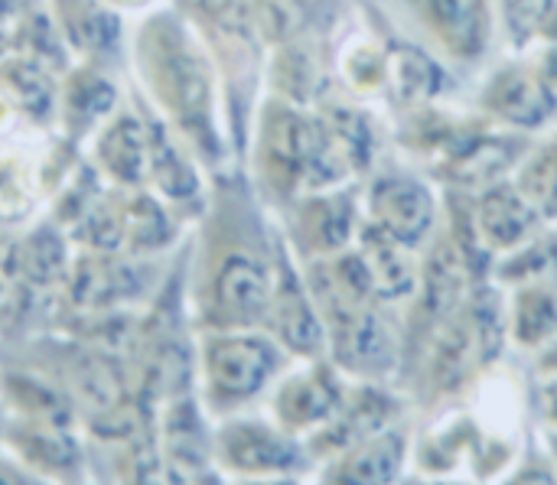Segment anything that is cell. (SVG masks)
<instances>
[{
    "mask_svg": "<svg viewBox=\"0 0 557 485\" xmlns=\"http://www.w3.org/2000/svg\"><path fill=\"white\" fill-rule=\"evenodd\" d=\"M499 13L512 46L557 42V0H499Z\"/></svg>",
    "mask_w": 557,
    "mask_h": 485,
    "instance_id": "19",
    "label": "cell"
},
{
    "mask_svg": "<svg viewBox=\"0 0 557 485\" xmlns=\"http://www.w3.org/2000/svg\"><path fill=\"white\" fill-rule=\"evenodd\" d=\"M476 238L499 251L522 248L539 225V209L516 183H493L473 202Z\"/></svg>",
    "mask_w": 557,
    "mask_h": 485,
    "instance_id": "14",
    "label": "cell"
},
{
    "mask_svg": "<svg viewBox=\"0 0 557 485\" xmlns=\"http://www.w3.org/2000/svg\"><path fill=\"white\" fill-rule=\"evenodd\" d=\"M405 460V437L385 434L359 444L339 467V485H388Z\"/></svg>",
    "mask_w": 557,
    "mask_h": 485,
    "instance_id": "18",
    "label": "cell"
},
{
    "mask_svg": "<svg viewBox=\"0 0 557 485\" xmlns=\"http://www.w3.org/2000/svg\"><path fill=\"white\" fill-rule=\"evenodd\" d=\"M516 339L522 346H557V290L525 287L516 300Z\"/></svg>",
    "mask_w": 557,
    "mask_h": 485,
    "instance_id": "20",
    "label": "cell"
},
{
    "mask_svg": "<svg viewBox=\"0 0 557 485\" xmlns=\"http://www.w3.org/2000/svg\"><path fill=\"white\" fill-rule=\"evenodd\" d=\"M408 7L447 55L460 62L486 55L493 39V0H411Z\"/></svg>",
    "mask_w": 557,
    "mask_h": 485,
    "instance_id": "13",
    "label": "cell"
},
{
    "mask_svg": "<svg viewBox=\"0 0 557 485\" xmlns=\"http://www.w3.org/2000/svg\"><path fill=\"white\" fill-rule=\"evenodd\" d=\"M352 209H356L352 196L330 192V189H320L300 202L297 232H300V241L310 248V254L330 258V254H339L346 248V241H352V235H356Z\"/></svg>",
    "mask_w": 557,
    "mask_h": 485,
    "instance_id": "16",
    "label": "cell"
},
{
    "mask_svg": "<svg viewBox=\"0 0 557 485\" xmlns=\"http://www.w3.org/2000/svg\"><path fill=\"white\" fill-rule=\"evenodd\" d=\"M268 336L287 349L297 352L304 359H313L323 352L326 346V326L323 316L307 290V284L297 281V274L287 268L284 258H277V271H274V290H271V307L264 316Z\"/></svg>",
    "mask_w": 557,
    "mask_h": 485,
    "instance_id": "12",
    "label": "cell"
},
{
    "mask_svg": "<svg viewBox=\"0 0 557 485\" xmlns=\"http://www.w3.org/2000/svg\"><path fill=\"white\" fill-rule=\"evenodd\" d=\"M317 144V117H307L290 101H268L258 121L255 137V163L261 170V183L277 196H294L307 189V173Z\"/></svg>",
    "mask_w": 557,
    "mask_h": 485,
    "instance_id": "5",
    "label": "cell"
},
{
    "mask_svg": "<svg viewBox=\"0 0 557 485\" xmlns=\"http://www.w3.org/2000/svg\"><path fill=\"white\" fill-rule=\"evenodd\" d=\"M255 20L261 36L290 42L307 20V0H255Z\"/></svg>",
    "mask_w": 557,
    "mask_h": 485,
    "instance_id": "24",
    "label": "cell"
},
{
    "mask_svg": "<svg viewBox=\"0 0 557 485\" xmlns=\"http://www.w3.org/2000/svg\"><path fill=\"white\" fill-rule=\"evenodd\" d=\"M552 408H555V414H557V388H555V395H552Z\"/></svg>",
    "mask_w": 557,
    "mask_h": 485,
    "instance_id": "28",
    "label": "cell"
},
{
    "mask_svg": "<svg viewBox=\"0 0 557 485\" xmlns=\"http://www.w3.org/2000/svg\"><path fill=\"white\" fill-rule=\"evenodd\" d=\"M78 147L20 114L0 95V228L39 219L78 166Z\"/></svg>",
    "mask_w": 557,
    "mask_h": 485,
    "instance_id": "2",
    "label": "cell"
},
{
    "mask_svg": "<svg viewBox=\"0 0 557 485\" xmlns=\"http://www.w3.org/2000/svg\"><path fill=\"white\" fill-rule=\"evenodd\" d=\"M238 485H294V483H287V480H281V476H261V480H242Z\"/></svg>",
    "mask_w": 557,
    "mask_h": 485,
    "instance_id": "26",
    "label": "cell"
},
{
    "mask_svg": "<svg viewBox=\"0 0 557 485\" xmlns=\"http://www.w3.org/2000/svg\"><path fill=\"white\" fill-rule=\"evenodd\" d=\"M339 408V388L330 372L313 369L304 375H290L274 391V421L284 431H307L326 424Z\"/></svg>",
    "mask_w": 557,
    "mask_h": 485,
    "instance_id": "15",
    "label": "cell"
},
{
    "mask_svg": "<svg viewBox=\"0 0 557 485\" xmlns=\"http://www.w3.org/2000/svg\"><path fill=\"white\" fill-rule=\"evenodd\" d=\"M437 219V199L428 183L405 173H382L369 186V222L395 241L418 248Z\"/></svg>",
    "mask_w": 557,
    "mask_h": 485,
    "instance_id": "11",
    "label": "cell"
},
{
    "mask_svg": "<svg viewBox=\"0 0 557 485\" xmlns=\"http://www.w3.org/2000/svg\"><path fill=\"white\" fill-rule=\"evenodd\" d=\"M516 485H555V483H552L548 476H542V473H539V476H525L522 483H516Z\"/></svg>",
    "mask_w": 557,
    "mask_h": 485,
    "instance_id": "27",
    "label": "cell"
},
{
    "mask_svg": "<svg viewBox=\"0 0 557 485\" xmlns=\"http://www.w3.org/2000/svg\"><path fill=\"white\" fill-rule=\"evenodd\" d=\"M362 261L369 268L372 287L379 300H398L408 297L418 287V268L411 261V248L375 228L372 222L362 228Z\"/></svg>",
    "mask_w": 557,
    "mask_h": 485,
    "instance_id": "17",
    "label": "cell"
},
{
    "mask_svg": "<svg viewBox=\"0 0 557 485\" xmlns=\"http://www.w3.org/2000/svg\"><path fill=\"white\" fill-rule=\"evenodd\" d=\"M117 16H124L127 23H137V20H144V16H150V13H157V10H163L166 3H173V0H104Z\"/></svg>",
    "mask_w": 557,
    "mask_h": 485,
    "instance_id": "25",
    "label": "cell"
},
{
    "mask_svg": "<svg viewBox=\"0 0 557 485\" xmlns=\"http://www.w3.org/2000/svg\"><path fill=\"white\" fill-rule=\"evenodd\" d=\"M124 72L91 65V62H72L62 72L59 82V101H55V130L82 150V144L121 108L127 98Z\"/></svg>",
    "mask_w": 557,
    "mask_h": 485,
    "instance_id": "9",
    "label": "cell"
},
{
    "mask_svg": "<svg viewBox=\"0 0 557 485\" xmlns=\"http://www.w3.org/2000/svg\"><path fill=\"white\" fill-rule=\"evenodd\" d=\"M277 261L248 245H206L189 277V313L206 329H261Z\"/></svg>",
    "mask_w": 557,
    "mask_h": 485,
    "instance_id": "3",
    "label": "cell"
},
{
    "mask_svg": "<svg viewBox=\"0 0 557 485\" xmlns=\"http://www.w3.org/2000/svg\"><path fill=\"white\" fill-rule=\"evenodd\" d=\"M82 160L91 173L114 189H144L150 176V127L137 101L127 98L121 108L82 144Z\"/></svg>",
    "mask_w": 557,
    "mask_h": 485,
    "instance_id": "8",
    "label": "cell"
},
{
    "mask_svg": "<svg viewBox=\"0 0 557 485\" xmlns=\"http://www.w3.org/2000/svg\"><path fill=\"white\" fill-rule=\"evenodd\" d=\"M343 69H346V78H349L346 85H352L356 91H379L388 82L392 52H385L372 39H359V42H352L346 49Z\"/></svg>",
    "mask_w": 557,
    "mask_h": 485,
    "instance_id": "23",
    "label": "cell"
},
{
    "mask_svg": "<svg viewBox=\"0 0 557 485\" xmlns=\"http://www.w3.org/2000/svg\"><path fill=\"white\" fill-rule=\"evenodd\" d=\"M483 108L516 130L545 127L557 114V42H545L529 62L499 69L483 88Z\"/></svg>",
    "mask_w": 557,
    "mask_h": 485,
    "instance_id": "6",
    "label": "cell"
},
{
    "mask_svg": "<svg viewBox=\"0 0 557 485\" xmlns=\"http://www.w3.org/2000/svg\"><path fill=\"white\" fill-rule=\"evenodd\" d=\"M516 186L532 199L539 215L557 219V140L525 160Z\"/></svg>",
    "mask_w": 557,
    "mask_h": 485,
    "instance_id": "22",
    "label": "cell"
},
{
    "mask_svg": "<svg viewBox=\"0 0 557 485\" xmlns=\"http://www.w3.org/2000/svg\"><path fill=\"white\" fill-rule=\"evenodd\" d=\"M196 398L209 421L242 414L281 372L284 349L261 329H206L193 349Z\"/></svg>",
    "mask_w": 557,
    "mask_h": 485,
    "instance_id": "4",
    "label": "cell"
},
{
    "mask_svg": "<svg viewBox=\"0 0 557 485\" xmlns=\"http://www.w3.org/2000/svg\"><path fill=\"white\" fill-rule=\"evenodd\" d=\"M124 78L131 98L176 134L202 170L225 163L228 130L219 69L202 29L176 0L131 23Z\"/></svg>",
    "mask_w": 557,
    "mask_h": 485,
    "instance_id": "1",
    "label": "cell"
},
{
    "mask_svg": "<svg viewBox=\"0 0 557 485\" xmlns=\"http://www.w3.org/2000/svg\"><path fill=\"white\" fill-rule=\"evenodd\" d=\"M46 10L72 62H91L124 72L131 23L117 16L104 0H46Z\"/></svg>",
    "mask_w": 557,
    "mask_h": 485,
    "instance_id": "10",
    "label": "cell"
},
{
    "mask_svg": "<svg viewBox=\"0 0 557 485\" xmlns=\"http://www.w3.org/2000/svg\"><path fill=\"white\" fill-rule=\"evenodd\" d=\"M388 78H395L398 91L411 101H431L444 85H441V69L434 59H428L418 49H401L392 52V69Z\"/></svg>",
    "mask_w": 557,
    "mask_h": 485,
    "instance_id": "21",
    "label": "cell"
},
{
    "mask_svg": "<svg viewBox=\"0 0 557 485\" xmlns=\"http://www.w3.org/2000/svg\"><path fill=\"white\" fill-rule=\"evenodd\" d=\"M212 460L219 470L238 480L284 476L300 463V453L287 431L277 421L228 414L215 421L212 431Z\"/></svg>",
    "mask_w": 557,
    "mask_h": 485,
    "instance_id": "7",
    "label": "cell"
}]
</instances>
